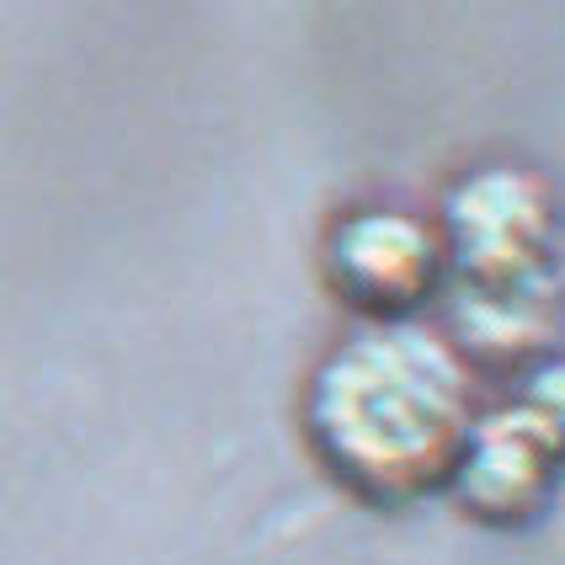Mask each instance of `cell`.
<instances>
[{"label":"cell","mask_w":565,"mask_h":565,"mask_svg":"<svg viewBox=\"0 0 565 565\" xmlns=\"http://www.w3.org/2000/svg\"><path fill=\"white\" fill-rule=\"evenodd\" d=\"M454 337L480 363H518L523 352L544 347V337H550V273L523 282H491V288L465 282V294L454 305Z\"/></svg>","instance_id":"5b68a950"},{"label":"cell","mask_w":565,"mask_h":565,"mask_svg":"<svg viewBox=\"0 0 565 565\" xmlns=\"http://www.w3.org/2000/svg\"><path fill=\"white\" fill-rule=\"evenodd\" d=\"M443 262L465 282H523L544 273L550 246V192L518 166H480L443 198Z\"/></svg>","instance_id":"7a4b0ae2"},{"label":"cell","mask_w":565,"mask_h":565,"mask_svg":"<svg viewBox=\"0 0 565 565\" xmlns=\"http://www.w3.org/2000/svg\"><path fill=\"white\" fill-rule=\"evenodd\" d=\"M326 273L331 288L342 294L352 310L384 320H401L406 310H416L443 273V246L438 230L422 224L416 214L401 209H363L347 214L331 230L326 246Z\"/></svg>","instance_id":"3957f363"},{"label":"cell","mask_w":565,"mask_h":565,"mask_svg":"<svg viewBox=\"0 0 565 565\" xmlns=\"http://www.w3.org/2000/svg\"><path fill=\"white\" fill-rule=\"evenodd\" d=\"M320 459L369 502H411L454 475L475 422L470 369L427 326L384 320L342 342L305 395Z\"/></svg>","instance_id":"6da1fadb"},{"label":"cell","mask_w":565,"mask_h":565,"mask_svg":"<svg viewBox=\"0 0 565 565\" xmlns=\"http://www.w3.org/2000/svg\"><path fill=\"white\" fill-rule=\"evenodd\" d=\"M555 454H561V422L529 406L491 411L470 422L448 486L480 523H529L550 502Z\"/></svg>","instance_id":"277c9868"}]
</instances>
